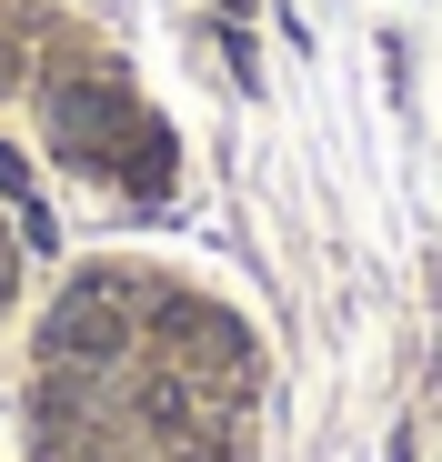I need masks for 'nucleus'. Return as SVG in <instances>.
Returning a JSON list of instances; mask_svg holds the SVG:
<instances>
[{
	"label": "nucleus",
	"instance_id": "obj_1",
	"mask_svg": "<svg viewBox=\"0 0 442 462\" xmlns=\"http://www.w3.org/2000/svg\"><path fill=\"white\" fill-rule=\"evenodd\" d=\"M152 121L121 81H101V70H70V81H51V141L70 151V162H91V171H121V151L131 131Z\"/></svg>",
	"mask_w": 442,
	"mask_h": 462
},
{
	"label": "nucleus",
	"instance_id": "obj_2",
	"mask_svg": "<svg viewBox=\"0 0 442 462\" xmlns=\"http://www.w3.org/2000/svg\"><path fill=\"white\" fill-rule=\"evenodd\" d=\"M131 342V312L111 301V282H91V291H70L60 312H51V362H111Z\"/></svg>",
	"mask_w": 442,
	"mask_h": 462
}]
</instances>
